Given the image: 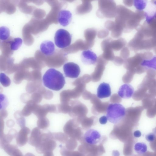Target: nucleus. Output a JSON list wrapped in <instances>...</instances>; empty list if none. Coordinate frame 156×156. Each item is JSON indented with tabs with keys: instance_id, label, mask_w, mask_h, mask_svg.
Instances as JSON below:
<instances>
[{
	"instance_id": "nucleus-1",
	"label": "nucleus",
	"mask_w": 156,
	"mask_h": 156,
	"mask_svg": "<svg viewBox=\"0 0 156 156\" xmlns=\"http://www.w3.org/2000/svg\"><path fill=\"white\" fill-rule=\"evenodd\" d=\"M42 79L46 87L55 91L61 89L66 83L62 73L54 68L48 69L43 75Z\"/></svg>"
},
{
	"instance_id": "nucleus-2",
	"label": "nucleus",
	"mask_w": 156,
	"mask_h": 156,
	"mask_svg": "<svg viewBox=\"0 0 156 156\" xmlns=\"http://www.w3.org/2000/svg\"><path fill=\"white\" fill-rule=\"evenodd\" d=\"M126 109L122 104L118 103L109 104L106 110V116L111 123L116 124L119 122L126 115Z\"/></svg>"
},
{
	"instance_id": "nucleus-3",
	"label": "nucleus",
	"mask_w": 156,
	"mask_h": 156,
	"mask_svg": "<svg viewBox=\"0 0 156 156\" xmlns=\"http://www.w3.org/2000/svg\"><path fill=\"white\" fill-rule=\"evenodd\" d=\"M53 134L51 133L41 134L40 140L38 145L36 147L37 151L43 153L44 155H52L53 150L56 147V143Z\"/></svg>"
},
{
	"instance_id": "nucleus-4",
	"label": "nucleus",
	"mask_w": 156,
	"mask_h": 156,
	"mask_svg": "<svg viewBox=\"0 0 156 156\" xmlns=\"http://www.w3.org/2000/svg\"><path fill=\"white\" fill-rule=\"evenodd\" d=\"M72 36L66 30L60 29L56 32L54 37L56 46L60 48H65L69 46L71 43Z\"/></svg>"
},
{
	"instance_id": "nucleus-5",
	"label": "nucleus",
	"mask_w": 156,
	"mask_h": 156,
	"mask_svg": "<svg viewBox=\"0 0 156 156\" xmlns=\"http://www.w3.org/2000/svg\"><path fill=\"white\" fill-rule=\"evenodd\" d=\"M63 69L65 76L72 78H77L80 72L79 65L73 62L65 64L63 66Z\"/></svg>"
},
{
	"instance_id": "nucleus-6",
	"label": "nucleus",
	"mask_w": 156,
	"mask_h": 156,
	"mask_svg": "<svg viewBox=\"0 0 156 156\" xmlns=\"http://www.w3.org/2000/svg\"><path fill=\"white\" fill-rule=\"evenodd\" d=\"M85 142L90 145L98 144L101 139V135L99 132L94 129H89L85 133L84 136Z\"/></svg>"
},
{
	"instance_id": "nucleus-7",
	"label": "nucleus",
	"mask_w": 156,
	"mask_h": 156,
	"mask_svg": "<svg viewBox=\"0 0 156 156\" xmlns=\"http://www.w3.org/2000/svg\"><path fill=\"white\" fill-rule=\"evenodd\" d=\"M56 112V108L54 105L46 104L41 105H37L33 113L39 118L45 117L49 112L55 113Z\"/></svg>"
},
{
	"instance_id": "nucleus-8",
	"label": "nucleus",
	"mask_w": 156,
	"mask_h": 156,
	"mask_svg": "<svg viewBox=\"0 0 156 156\" xmlns=\"http://www.w3.org/2000/svg\"><path fill=\"white\" fill-rule=\"evenodd\" d=\"M81 59L82 62L85 65L95 64L97 60L96 55L90 50H84L81 54Z\"/></svg>"
},
{
	"instance_id": "nucleus-9",
	"label": "nucleus",
	"mask_w": 156,
	"mask_h": 156,
	"mask_svg": "<svg viewBox=\"0 0 156 156\" xmlns=\"http://www.w3.org/2000/svg\"><path fill=\"white\" fill-rule=\"evenodd\" d=\"M57 17V20L59 23L63 27H66L68 25L71 21L72 14L68 10H62L58 12Z\"/></svg>"
},
{
	"instance_id": "nucleus-10",
	"label": "nucleus",
	"mask_w": 156,
	"mask_h": 156,
	"mask_svg": "<svg viewBox=\"0 0 156 156\" xmlns=\"http://www.w3.org/2000/svg\"><path fill=\"white\" fill-rule=\"evenodd\" d=\"M145 10L146 20L149 23L156 18V1L148 2Z\"/></svg>"
},
{
	"instance_id": "nucleus-11",
	"label": "nucleus",
	"mask_w": 156,
	"mask_h": 156,
	"mask_svg": "<svg viewBox=\"0 0 156 156\" xmlns=\"http://www.w3.org/2000/svg\"><path fill=\"white\" fill-rule=\"evenodd\" d=\"M111 89L108 83L103 82L98 86L97 90V96L100 99L107 98L110 96Z\"/></svg>"
},
{
	"instance_id": "nucleus-12",
	"label": "nucleus",
	"mask_w": 156,
	"mask_h": 156,
	"mask_svg": "<svg viewBox=\"0 0 156 156\" xmlns=\"http://www.w3.org/2000/svg\"><path fill=\"white\" fill-rule=\"evenodd\" d=\"M134 90L133 87L129 84H125L122 85L118 92V95L123 99H128L133 94Z\"/></svg>"
},
{
	"instance_id": "nucleus-13",
	"label": "nucleus",
	"mask_w": 156,
	"mask_h": 156,
	"mask_svg": "<svg viewBox=\"0 0 156 156\" xmlns=\"http://www.w3.org/2000/svg\"><path fill=\"white\" fill-rule=\"evenodd\" d=\"M30 132V129L28 128L25 126L22 128L16 136V143L18 146H22L26 144L28 140L27 135Z\"/></svg>"
},
{
	"instance_id": "nucleus-14",
	"label": "nucleus",
	"mask_w": 156,
	"mask_h": 156,
	"mask_svg": "<svg viewBox=\"0 0 156 156\" xmlns=\"http://www.w3.org/2000/svg\"><path fill=\"white\" fill-rule=\"evenodd\" d=\"M40 48L42 52L47 56L52 55L55 51L54 44L50 41H45L42 42L40 45Z\"/></svg>"
},
{
	"instance_id": "nucleus-15",
	"label": "nucleus",
	"mask_w": 156,
	"mask_h": 156,
	"mask_svg": "<svg viewBox=\"0 0 156 156\" xmlns=\"http://www.w3.org/2000/svg\"><path fill=\"white\" fill-rule=\"evenodd\" d=\"M41 133L38 128H34L29 138V143L35 147L38 144L41 139Z\"/></svg>"
},
{
	"instance_id": "nucleus-16",
	"label": "nucleus",
	"mask_w": 156,
	"mask_h": 156,
	"mask_svg": "<svg viewBox=\"0 0 156 156\" xmlns=\"http://www.w3.org/2000/svg\"><path fill=\"white\" fill-rule=\"evenodd\" d=\"M37 105V103L33 100H30L28 101L21 111L22 115L25 116L29 115L34 112Z\"/></svg>"
},
{
	"instance_id": "nucleus-17",
	"label": "nucleus",
	"mask_w": 156,
	"mask_h": 156,
	"mask_svg": "<svg viewBox=\"0 0 156 156\" xmlns=\"http://www.w3.org/2000/svg\"><path fill=\"white\" fill-rule=\"evenodd\" d=\"M134 149L137 153L142 154L145 153L147 151V146L144 143L137 142L135 144Z\"/></svg>"
},
{
	"instance_id": "nucleus-18",
	"label": "nucleus",
	"mask_w": 156,
	"mask_h": 156,
	"mask_svg": "<svg viewBox=\"0 0 156 156\" xmlns=\"http://www.w3.org/2000/svg\"><path fill=\"white\" fill-rule=\"evenodd\" d=\"M22 42V39L19 37L14 38L9 41V43L11 50L13 51L17 50L21 46Z\"/></svg>"
},
{
	"instance_id": "nucleus-19",
	"label": "nucleus",
	"mask_w": 156,
	"mask_h": 156,
	"mask_svg": "<svg viewBox=\"0 0 156 156\" xmlns=\"http://www.w3.org/2000/svg\"><path fill=\"white\" fill-rule=\"evenodd\" d=\"M10 35L9 29L5 26L0 28V39L2 41H5L8 39Z\"/></svg>"
},
{
	"instance_id": "nucleus-20",
	"label": "nucleus",
	"mask_w": 156,
	"mask_h": 156,
	"mask_svg": "<svg viewBox=\"0 0 156 156\" xmlns=\"http://www.w3.org/2000/svg\"><path fill=\"white\" fill-rule=\"evenodd\" d=\"M148 2L147 0H133L134 7L139 10L145 9Z\"/></svg>"
},
{
	"instance_id": "nucleus-21",
	"label": "nucleus",
	"mask_w": 156,
	"mask_h": 156,
	"mask_svg": "<svg viewBox=\"0 0 156 156\" xmlns=\"http://www.w3.org/2000/svg\"><path fill=\"white\" fill-rule=\"evenodd\" d=\"M3 147L5 151L9 155L12 154H12H14V155H16L15 154H20V151L14 146L6 144Z\"/></svg>"
},
{
	"instance_id": "nucleus-22",
	"label": "nucleus",
	"mask_w": 156,
	"mask_h": 156,
	"mask_svg": "<svg viewBox=\"0 0 156 156\" xmlns=\"http://www.w3.org/2000/svg\"><path fill=\"white\" fill-rule=\"evenodd\" d=\"M49 122L46 117L40 118L37 121V126L38 128L43 129L48 127L49 126Z\"/></svg>"
},
{
	"instance_id": "nucleus-23",
	"label": "nucleus",
	"mask_w": 156,
	"mask_h": 156,
	"mask_svg": "<svg viewBox=\"0 0 156 156\" xmlns=\"http://www.w3.org/2000/svg\"><path fill=\"white\" fill-rule=\"evenodd\" d=\"M21 111H17L14 114V117L17 120V123L21 127H24L25 125V120L22 116Z\"/></svg>"
},
{
	"instance_id": "nucleus-24",
	"label": "nucleus",
	"mask_w": 156,
	"mask_h": 156,
	"mask_svg": "<svg viewBox=\"0 0 156 156\" xmlns=\"http://www.w3.org/2000/svg\"><path fill=\"white\" fill-rule=\"evenodd\" d=\"M0 81L1 83L5 87L9 86L11 83L10 79L3 73H1L0 74Z\"/></svg>"
},
{
	"instance_id": "nucleus-25",
	"label": "nucleus",
	"mask_w": 156,
	"mask_h": 156,
	"mask_svg": "<svg viewBox=\"0 0 156 156\" xmlns=\"http://www.w3.org/2000/svg\"><path fill=\"white\" fill-rule=\"evenodd\" d=\"M145 138L148 141L152 142L155 140L156 138V136L154 133H151L147 134Z\"/></svg>"
},
{
	"instance_id": "nucleus-26",
	"label": "nucleus",
	"mask_w": 156,
	"mask_h": 156,
	"mask_svg": "<svg viewBox=\"0 0 156 156\" xmlns=\"http://www.w3.org/2000/svg\"><path fill=\"white\" fill-rule=\"evenodd\" d=\"M108 120L106 116L104 115L101 117L99 119V122L101 124H105Z\"/></svg>"
},
{
	"instance_id": "nucleus-27",
	"label": "nucleus",
	"mask_w": 156,
	"mask_h": 156,
	"mask_svg": "<svg viewBox=\"0 0 156 156\" xmlns=\"http://www.w3.org/2000/svg\"><path fill=\"white\" fill-rule=\"evenodd\" d=\"M133 135L135 137L139 138L141 136V133L140 130H136L133 132Z\"/></svg>"
},
{
	"instance_id": "nucleus-28",
	"label": "nucleus",
	"mask_w": 156,
	"mask_h": 156,
	"mask_svg": "<svg viewBox=\"0 0 156 156\" xmlns=\"http://www.w3.org/2000/svg\"><path fill=\"white\" fill-rule=\"evenodd\" d=\"M155 53H156V48L155 49Z\"/></svg>"
}]
</instances>
